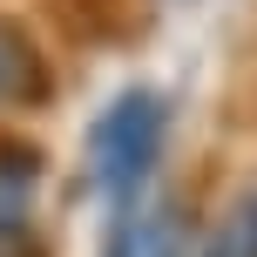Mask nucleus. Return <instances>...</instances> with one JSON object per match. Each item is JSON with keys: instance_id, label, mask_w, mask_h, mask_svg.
<instances>
[{"instance_id": "f257e3e1", "label": "nucleus", "mask_w": 257, "mask_h": 257, "mask_svg": "<svg viewBox=\"0 0 257 257\" xmlns=\"http://www.w3.org/2000/svg\"><path fill=\"white\" fill-rule=\"evenodd\" d=\"M156 149H163V102L156 95H122L95 122V183L128 210L156 169Z\"/></svg>"}, {"instance_id": "f03ea898", "label": "nucleus", "mask_w": 257, "mask_h": 257, "mask_svg": "<svg viewBox=\"0 0 257 257\" xmlns=\"http://www.w3.org/2000/svg\"><path fill=\"white\" fill-rule=\"evenodd\" d=\"M108 257H183V217H176V203H128Z\"/></svg>"}, {"instance_id": "7ed1b4c3", "label": "nucleus", "mask_w": 257, "mask_h": 257, "mask_svg": "<svg viewBox=\"0 0 257 257\" xmlns=\"http://www.w3.org/2000/svg\"><path fill=\"white\" fill-rule=\"evenodd\" d=\"M21 95H41V61L27 48V34L0 27V102H21Z\"/></svg>"}, {"instance_id": "20e7f679", "label": "nucleus", "mask_w": 257, "mask_h": 257, "mask_svg": "<svg viewBox=\"0 0 257 257\" xmlns=\"http://www.w3.org/2000/svg\"><path fill=\"white\" fill-rule=\"evenodd\" d=\"M27 190H34V163L0 169V257L21 250V237H27Z\"/></svg>"}, {"instance_id": "39448f33", "label": "nucleus", "mask_w": 257, "mask_h": 257, "mask_svg": "<svg viewBox=\"0 0 257 257\" xmlns=\"http://www.w3.org/2000/svg\"><path fill=\"white\" fill-rule=\"evenodd\" d=\"M203 257H257V196H250V203L203 244Z\"/></svg>"}]
</instances>
